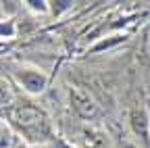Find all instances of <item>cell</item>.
Listing matches in <instances>:
<instances>
[{
	"mask_svg": "<svg viewBox=\"0 0 150 148\" xmlns=\"http://www.w3.org/2000/svg\"><path fill=\"white\" fill-rule=\"evenodd\" d=\"M13 121L33 142H44V140L50 138V121H48V117L40 108H35L31 104L17 106L13 110Z\"/></svg>",
	"mask_w": 150,
	"mask_h": 148,
	"instance_id": "cell-1",
	"label": "cell"
},
{
	"mask_svg": "<svg viewBox=\"0 0 150 148\" xmlns=\"http://www.w3.org/2000/svg\"><path fill=\"white\" fill-rule=\"evenodd\" d=\"M129 123H131V129H134V134L148 146L150 144V132H148V115L142 106H134L129 113Z\"/></svg>",
	"mask_w": 150,
	"mask_h": 148,
	"instance_id": "cell-2",
	"label": "cell"
},
{
	"mask_svg": "<svg viewBox=\"0 0 150 148\" xmlns=\"http://www.w3.org/2000/svg\"><path fill=\"white\" fill-rule=\"evenodd\" d=\"M71 104H73V108L77 110L83 119H94V117L98 115L96 104H94L90 100V96L83 94L81 90H71Z\"/></svg>",
	"mask_w": 150,
	"mask_h": 148,
	"instance_id": "cell-3",
	"label": "cell"
},
{
	"mask_svg": "<svg viewBox=\"0 0 150 148\" xmlns=\"http://www.w3.org/2000/svg\"><path fill=\"white\" fill-rule=\"evenodd\" d=\"M21 84L29 90V92H42L44 86H46V77L42 73H35V71H23L21 75H19Z\"/></svg>",
	"mask_w": 150,
	"mask_h": 148,
	"instance_id": "cell-4",
	"label": "cell"
},
{
	"mask_svg": "<svg viewBox=\"0 0 150 148\" xmlns=\"http://www.w3.org/2000/svg\"><path fill=\"white\" fill-rule=\"evenodd\" d=\"M81 142H83L86 148H110L106 136L100 134V132H94V129H90V132H83V134H81Z\"/></svg>",
	"mask_w": 150,
	"mask_h": 148,
	"instance_id": "cell-5",
	"label": "cell"
}]
</instances>
